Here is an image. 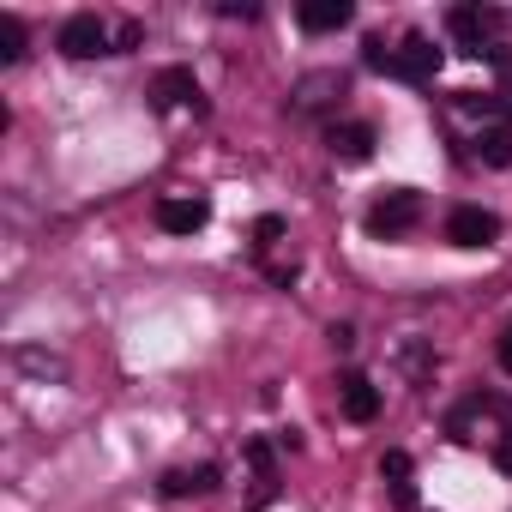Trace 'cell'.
Segmentation results:
<instances>
[{
  "label": "cell",
  "mask_w": 512,
  "mask_h": 512,
  "mask_svg": "<svg viewBox=\"0 0 512 512\" xmlns=\"http://www.w3.org/2000/svg\"><path fill=\"white\" fill-rule=\"evenodd\" d=\"M278 241H284V217H278V211H266L260 223H253V253H272Z\"/></svg>",
  "instance_id": "17"
},
{
  "label": "cell",
  "mask_w": 512,
  "mask_h": 512,
  "mask_svg": "<svg viewBox=\"0 0 512 512\" xmlns=\"http://www.w3.org/2000/svg\"><path fill=\"white\" fill-rule=\"evenodd\" d=\"M476 157H482L488 169H506V163H512V127H506V121H500V127H482V133H476Z\"/></svg>",
  "instance_id": "15"
},
{
  "label": "cell",
  "mask_w": 512,
  "mask_h": 512,
  "mask_svg": "<svg viewBox=\"0 0 512 512\" xmlns=\"http://www.w3.org/2000/svg\"><path fill=\"white\" fill-rule=\"evenodd\" d=\"M494 235H500V217L482 211V205H458V211L446 217V241H452V247H488Z\"/></svg>",
  "instance_id": "6"
},
{
  "label": "cell",
  "mask_w": 512,
  "mask_h": 512,
  "mask_svg": "<svg viewBox=\"0 0 512 512\" xmlns=\"http://www.w3.org/2000/svg\"><path fill=\"white\" fill-rule=\"evenodd\" d=\"M494 356H500V368H506V374H512V320H506V326H500V344H494Z\"/></svg>",
  "instance_id": "19"
},
{
  "label": "cell",
  "mask_w": 512,
  "mask_h": 512,
  "mask_svg": "<svg viewBox=\"0 0 512 512\" xmlns=\"http://www.w3.org/2000/svg\"><path fill=\"white\" fill-rule=\"evenodd\" d=\"M0 61H7V67H13V61H25V25H19L13 13L0 19Z\"/></svg>",
  "instance_id": "16"
},
{
  "label": "cell",
  "mask_w": 512,
  "mask_h": 512,
  "mask_svg": "<svg viewBox=\"0 0 512 512\" xmlns=\"http://www.w3.org/2000/svg\"><path fill=\"white\" fill-rule=\"evenodd\" d=\"M247 464H253V512L278 500V458H272V440H247Z\"/></svg>",
  "instance_id": "9"
},
{
  "label": "cell",
  "mask_w": 512,
  "mask_h": 512,
  "mask_svg": "<svg viewBox=\"0 0 512 512\" xmlns=\"http://www.w3.org/2000/svg\"><path fill=\"white\" fill-rule=\"evenodd\" d=\"M55 43H61V55H67V61H97V55H115V49H109V25H103L97 13H73V19L61 25V37H55Z\"/></svg>",
  "instance_id": "2"
},
{
  "label": "cell",
  "mask_w": 512,
  "mask_h": 512,
  "mask_svg": "<svg viewBox=\"0 0 512 512\" xmlns=\"http://www.w3.org/2000/svg\"><path fill=\"white\" fill-rule=\"evenodd\" d=\"M410 476H416V464H410V452H398V446H392V452L380 458V482L392 488V500H398L404 512L416 506V482H410Z\"/></svg>",
  "instance_id": "13"
},
{
  "label": "cell",
  "mask_w": 512,
  "mask_h": 512,
  "mask_svg": "<svg viewBox=\"0 0 512 512\" xmlns=\"http://www.w3.org/2000/svg\"><path fill=\"white\" fill-rule=\"evenodd\" d=\"M205 223H211V199H199V193L157 199V229H169V235H193V229H205Z\"/></svg>",
  "instance_id": "5"
},
{
  "label": "cell",
  "mask_w": 512,
  "mask_h": 512,
  "mask_svg": "<svg viewBox=\"0 0 512 512\" xmlns=\"http://www.w3.org/2000/svg\"><path fill=\"white\" fill-rule=\"evenodd\" d=\"M217 488V464H199V470H169L163 476V494L181 500V494H211Z\"/></svg>",
  "instance_id": "14"
},
{
  "label": "cell",
  "mask_w": 512,
  "mask_h": 512,
  "mask_svg": "<svg viewBox=\"0 0 512 512\" xmlns=\"http://www.w3.org/2000/svg\"><path fill=\"white\" fill-rule=\"evenodd\" d=\"M326 145H332V157H338V163H368L380 139H374V127H368V121H344V127H332V139H326Z\"/></svg>",
  "instance_id": "11"
},
{
  "label": "cell",
  "mask_w": 512,
  "mask_h": 512,
  "mask_svg": "<svg viewBox=\"0 0 512 512\" xmlns=\"http://www.w3.org/2000/svg\"><path fill=\"white\" fill-rule=\"evenodd\" d=\"M494 25H500V19H494V13H482V7H452V13H446V31H452V43H458L464 55H476V61H482V55H488V61L500 55V49H488Z\"/></svg>",
  "instance_id": "3"
},
{
  "label": "cell",
  "mask_w": 512,
  "mask_h": 512,
  "mask_svg": "<svg viewBox=\"0 0 512 512\" xmlns=\"http://www.w3.org/2000/svg\"><path fill=\"white\" fill-rule=\"evenodd\" d=\"M416 223H422V193H410V187H392L368 205V235H380V241H392Z\"/></svg>",
  "instance_id": "1"
},
{
  "label": "cell",
  "mask_w": 512,
  "mask_h": 512,
  "mask_svg": "<svg viewBox=\"0 0 512 512\" xmlns=\"http://www.w3.org/2000/svg\"><path fill=\"white\" fill-rule=\"evenodd\" d=\"M217 13H223V19H260V7H241V0H223Z\"/></svg>",
  "instance_id": "20"
},
{
  "label": "cell",
  "mask_w": 512,
  "mask_h": 512,
  "mask_svg": "<svg viewBox=\"0 0 512 512\" xmlns=\"http://www.w3.org/2000/svg\"><path fill=\"white\" fill-rule=\"evenodd\" d=\"M338 404H344L350 422H374V416H380V392H374L368 374H344V380H338Z\"/></svg>",
  "instance_id": "12"
},
{
  "label": "cell",
  "mask_w": 512,
  "mask_h": 512,
  "mask_svg": "<svg viewBox=\"0 0 512 512\" xmlns=\"http://www.w3.org/2000/svg\"><path fill=\"white\" fill-rule=\"evenodd\" d=\"M362 61H368L374 73H392V49H386V37H368V43H362Z\"/></svg>",
  "instance_id": "18"
},
{
  "label": "cell",
  "mask_w": 512,
  "mask_h": 512,
  "mask_svg": "<svg viewBox=\"0 0 512 512\" xmlns=\"http://www.w3.org/2000/svg\"><path fill=\"white\" fill-rule=\"evenodd\" d=\"M139 37H145V25H121V37H115V43H121V49H139Z\"/></svg>",
  "instance_id": "21"
},
{
  "label": "cell",
  "mask_w": 512,
  "mask_h": 512,
  "mask_svg": "<svg viewBox=\"0 0 512 512\" xmlns=\"http://www.w3.org/2000/svg\"><path fill=\"white\" fill-rule=\"evenodd\" d=\"M344 85H350L344 73H308V79L296 85V97H290V109H296V115H314V109H326L332 97H344Z\"/></svg>",
  "instance_id": "10"
},
{
  "label": "cell",
  "mask_w": 512,
  "mask_h": 512,
  "mask_svg": "<svg viewBox=\"0 0 512 512\" xmlns=\"http://www.w3.org/2000/svg\"><path fill=\"white\" fill-rule=\"evenodd\" d=\"M151 103H157V109H205L199 79H193L187 67H163V73L151 79Z\"/></svg>",
  "instance_id": "7"
},
{
  "label": "cell",
  "mask_w": 512,
  "mask_h": 512,
  "mask_svg": "<svg viewBox=\"0 0 512 512\" xmlns=\"http://www.w3.org/2000/svg\"><path fill=\"white\" fill-rule=\"evenodd\" d=\"M434 73H440V49H434L422 31H410V37L392 49V79H404V85H434Z\"/></svg>",
  "instance_id": "4"
},
{
  "label": "cell",
  "mask_w": 512,
  "mask_h": 512,
  "mask_svg": "<svg viewBox=\"0 0 512 512\" xmlns=\"http://www.w3.org/2000/svg\"><path fill=\"white\" fill-rule=\"evenodd\" d=\"M356 19V7L350 0H302L296 7V25L308 31V37H326V31H344Z\"/></svg>",
  "instance_id": "8"
}]
</instances>
